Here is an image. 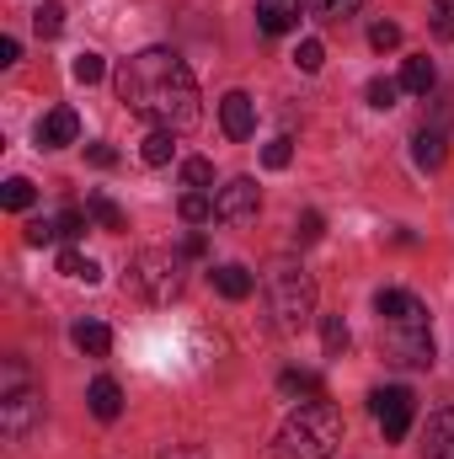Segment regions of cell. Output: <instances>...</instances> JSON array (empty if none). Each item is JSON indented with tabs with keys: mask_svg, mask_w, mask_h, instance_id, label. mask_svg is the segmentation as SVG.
Segmentation results:
<instances>
[{
	"mask_svg": "<svg viewBox=\"0 0 454 459\" xmlns=\"http://www.w3.org/2000/svg\"><path fill=\"white\" fill-rule=\"evenodd\" d=\"M321 337H327V352H347V342H353L347 326H342V316H327L321 321Z\"/></svg>",
	"mask_w": 454,
	"mask_h": 459,
	"instance_id": "cell-33",
	"label": "cell"
},
{
	"mask_svg": "<svg viewBox=\"0 0 454 459\" xmlns=\"http://www.w3.org/2000/svg\"><path fill=\"white\" fill-rule=\"evenodd\" d=\"M294 240H321V214H305V220L294 225Z\"/></svg>",
	"mask_w": 454,
	"mask_h": 459,
	"instance_id": "cell-36",
	"label": "cell"
},
{
	"mask_svg": "<svg viewBox=\"0 0 454 459\" xmlns=\"http://www.w3.org/2000/svg\"><path fill=\"white\" fill-rule=\"evenodd\" d=\"M16 59H22V43H16V38H0V65H5V70H11V65H16Z\"/></svg>",
	"mask_w": 454,
	"mask_h": 459,
	"instance_id": "cell-38",
	"label": "cell"
},
{
	"mask_svg": "<svg viewBox=\"0 0 454 459\" xmlns=\"http://www.w3.org/2000/svg\"><path fill=\"white\" fill-rule=\"evenodd\" d=\"M182 187H193V193H214V160H204V155L182 160Z\"/></svg>",
	"mask_w": 454,
	"mask_h": 459,
	"instance_id": "cell-22",
	"label": "cell"
},
{
	"mask_svg": "<svg viewBox=\"0 0 454 459\" xmlns=\"http://www.w3.org/2000/svg\"><path fill=\"white\" fill-rule=\"evenodd\" d=\"M369 43L385 54V48H396V43H401V27H396V22H374V27H369Z\"/></svg>",
	"mask_w": 454,
	"mask_h": 459,
	"instance_id": "cell-34",
	"label": "cell"
},
{
	"mask_svg": "<svg viewBox=\"0 0 454 459\" xmlns=\"http://www.w3.org/2000/svg\"><path fill=\"white\" fill-rule=\"evenodd\" d=\"M289 160H294V139H289V134H278V139L262 150V166H267V171H284Z\"/></svg>",
	"mask_w": 454,
	"mask_h": 459,
	"instance_id": "cell-30",
	"label": "cell"
},
{
	"mask_svg": "<svg viewBox=\"0 0 454 459\" xmlns=\"http://www.w3.org/2000/svg\"><path fill=\"white\" fill-rule=\"evenodd\" d=\"M401 91H412V97H428V91H433V65H428L423 54H412V59L401 65Z\"/></svg>",
	"mask_w": 454,
	"mask_h": 459,
	"instance_id": "cell-19",
	"label": "cell"
},
{
	"mask_svg": "<svg viewBox=\"0 0 454 459\" xmlns=\"http://www.w3.org/2000/svg\"><path fill=\"white\" fill-rule=\"evenodd\" d=\"M48 240H65L59 214H54V220H32V225H27V246H48Z\"/></svg>",
	"mask_w": 454,
	"mask_h": 459,
	"instance_id": "cell-32",
	"label": "cell"
},
{
	"mask_svg": "<svg viewBox=\"0 0 454 459\" xmlns=\"http://www.w3.org/2000/svg\"><path fill=\"white\" fill-rule=\"evenodd\" d=\"M369 411H374V422L385 428V438H390V444H401V438L412 433V417H417V406H412V390H401V385H390V390H374V395H369Z\"/></svg>",
	"mask_w": 454,
	"mask_h": 459,
	"instance_id": "cell-6",
	"label": "cell"
},
{
	"mask_svg": "<svg viewBox=\"0 0 454 459\" xmlns=\"http://www.w3.org/2000/svg\"><path fill=\"white\" fill-rule=\"evenodd\" d=\"M118 97L128 113H139L155 128H193L198 123V81L171 48H144L118 70Z\"/></svg>",
	"mask_w": 454,
	"mask_h": 459,
	"instance_id": "cell-1",
	"label": "cell"
},
{
	"mask_svg": "<svg viewBox=\"0 0 454 459\" xmlns=\"http://www.w3.org/2000/svg\"><path fill=\"white\" fill-rule=\"evenodd\" d=\"M32 32H38V38H59V32H65V5H54V0L38 5V11H32Z\"/></svg>",
	"mask_w": 454,
	"mask_h": 459,
	"instance_id": "cell-25",
	"label": "cell"
},
{
	"mask_svg": "<svg viewBox=\"0 0 454 459\" xmlns=\"http://www.w3.org/2000/svg\"><path fill=\"white\" fill-rule=\"evenodd\" d=\"M267 305H273V326H278L284 337L305 332L310 316H316V278H310L305 267H278V273L267 278Z\"/></svg>",
	"mask_w": 454,
	"mask_h": 459,
	"instance_id": "cell-4",
	"label": "cell"
},
{
	"mask_svg": "<svg viewBox=\"0 0 454 459\" xmlns=\"http://www.w3.org/2000/svg\"><path fill=\"white\" fill-rule=\"evenodd\" d=\"M161 459H204V449H193V444H171V449H161Z\"/></svg>",
	"mask_w": 454,
	"mask_h": 459,
	"instance_id": "cell-39",
	"label": "cell"
},
{
	"mask_svg": "<svg viewBox=\"0 0 454 459\" xmlns=\"http://www.w3.org/2000/svg\"><path fill=\"white\" fill-rule=\"evenodd\" d=\"M374 310H380V326H428V305L406 289H380Z\"/></svg>",
	"mask_w": 454,
	"mask_h": 459,
	"instance_id": "cell-9",
	"label": "cell"
},
{
	"mask_svg": "<svg viewBox=\"0 0 454 459\" xmlns=\"http://www.w3.org/2000/svg\"><path fill=\"white\" fill-rule=\"evenodd\" d=\"M342 433H347V422H342L337 406H327V401H305V406L278 428V438H273V459H332L342 449Z\"/></svg>",
	"mask_w": 454,
	"mask_h": 459,
	"instance_id": "cell-2",
	"label": "cell"
},
{
	"mask_svg": "<svg viewBox=\"0 0 454 459\" xmlns=\"http://www.w3.org/2000/svg\"><path fill=\"white\" fill-rule=\"evenodd\" d=\"M139 155H144V166H171V155H177V134H171V128H150L144 144H139Z\"/></svg>",
	"mask_w": 454,
	"mask_h": 459,
	"instance_id": "cell-17",
	"label": "cell"
},
{
	"mask_svg": "<svg viewBox=\"0 0 454 459\" xmlns=\"http://www.w3.org/2000/svg\"><path fill=\"white\" fill-rule=\"evenodd\" d=\"M369 108H380V113H390L396 108V97H401V81H369Z\"/></svg>",
	"mask_w": 454,
	"mask_h": 459,
	"instance_id": "cell-29",
	"label": "cell"
},
{
	"mask_svg": "<svg viewBox=\"0 0 454 459\" xmlns=\"http://www.w3.org/2000/svg\"><path fill=\"white\" fill-rule=\"evenodd\" d=\"M86 155H92V166H113V160H118L113 144H86Z\"/></svg>",
	"mask_w": 454,
	"mask_h": 459,
	"instance_id": "cell-37",
	"label": "cell"
},
{
	"mask_svg": "<svg viewBox=\"0 0 454 459\" xmlns=\"http://www.w3.org/2000/svg\"><path fill=\"white\" fill-rule=\"evenodd\" d=\"M220 128H225L230 139H251L257 134V102L246 91H230L225 102H220Z\"/></svg>",
	"mask_w": 454,
	"mask_h": 459,
	"instance_id": "cell-11",
	"label": "cell"
},
{
	"mask_svg": "<svg viewBox=\"0 0 454 459\" xmlns=\"http://www.w3.org/2000/svg\"><path fill=\"white\" fill-rule=\"evenodd\" d=\"M257 209H262V193H257L251 177H230L225 187L214 193V220H225V225H251Z\"/></svg>",
	"mask_w": 454,
	"mask_h": 459,
	"instance_id": "cell-7",
	"label": "cell"
},
{
	"mask_svg": "<svg viewBox=\"0 0 454 459\" xmlns=\"http://www.w3.org/2000/svg\"><path fill=\"white\" fill-rule=\"evenodd\" d=\"M128 283H134L144 299L166 305V299H177V294H182V262H177L171 251H139V256H134V267H128Z\"/></svg>",
	"mask_w": 454,
	"mask_h": 459,
	"instance_id": "cell-5",
	"label": "cell"
},
{
	"mask_svg": "<svg viewBox=\"0 0 454 459\" xmlns=\"http://www.w3.org/2000/svg\"><path fill=\"white\" fill-rule=\"evenodd\" d=\"M59 273H65V278H75V283H97V278H102V267H97L86 251H75V246H65V251H59Z\"/></svg>",
	"mask_w": 454,
	"mask_h": 459,
	"instance_id": "cell-21",
	"label": "cell"
},
{
	"mask_svg": "<svg viewBox=\"0 0 454 459\" xmlns=\"http://www.w3.org/2000/svg\"><path fill=\"white\" fill-rule=\"evenodd\" d=\"M86 214H92L102 230H123V209H118L108 193H92V198H86Z\"/></svg>",
	"mask_w": 454,
	"mask_h": 459,
	"instance_id": "cell-24",
	"label": "cell"
},
{
	"mask_svg": "<svg viewBox=\"0 0 454 459\" xmlns=\"http://www.w3.org/2000/svg\"><path fill=\"white\" fill-rule=\"evenodd\" d=\"M75 134H81V117L70 108H54L38 117V150H65V144H75Z\"/></svg>",
	"mask_w": 454,
	"mask_h": 459,
	"instance_id": "cell-10",
	"label": "cell"
},
{
	"mask_svg": "<svg viewBox=\"0 0 454 459\" xmlns=\"http://www.w3.org/2000/svg\"><path fill=\"white\" fill-rule=\"evenodd\" d=\"M75 347L81 352H92V358H102L108 347H113V332H108V321H97V316H86V321H75Z\"/></svg>",
	"mask_w": 454,
	"mask_h": 459,
	"instance_id": "cell-16",
	"label": "cell"
},
{
	"mask_svg": "<svg viewBox=\"0 0 454 459\" xmlns=\"http://www.w3.org/2000/svg\"><path fill=\"white\" fill-rule=\"evenodd\" d=\"M70 75H75L81 86H97V81L108 75V65H102V54H92V48H86V54H75V65H70Z\"/></svg>",
	"mask_w": 454,
	"mask_h": 459,
	"instance_id": "cell-27",
	"label": "cell"
},
{
	"mask_svg": "<svg viewBox=\"0 0 454 459\" xmlns=\"http://www.w3.org/2000/svg\"><path fill=\"white\" fill-rule=\"evenodd\" d=\"M321 59H327V48H321V43H316V38H305V43H300V48H294V65H300V70H305V75H316V70H321Z\"/></svg>",
	"mask_w": 454,
	"mask_h": 459,
	"instance_id": "cell-31",
	"label": "cell"
},
{
	"mask_svg": "<svg viewBox=\"0 0 454 459\" xmlns=\"http://www.w3.org/2000/svg\"><path fill=\"white\" fill-rule=\"evenodd\" d=\"M428 16H433V32H439V38H454V0H433Z\"/></svg>",
	"mask_w": 454,
	"mask_h": 459,
	"instance_id": "cell-35",
	"label": "cell"
},
{
	"mask_svg": "<svg viewBox=\"0 0 454 459\" xmlns=\"http://www.w3.org/2000/svg\"><path fill=\"white\" fill-rule=\"evenodd\" d=\"M32 198H38V193H32V182H27V177H11V182L0 187V204H5L11 214H22V209H32Z\"/></svg>",
	"mask_w": 454,
	"mask_h": 459,
	"instance_id": "cell-26",
	"label": "cell"
},
{
	"mask_svg": "<svg viewBox=\"0 0 454 459\" xmlns=\"http://www.w3.org/2000/svg\"><path fill=\"white\" fill-rule=\"evenodd\" d=\"M300 5L305 0H257V27L273 32V38H284V32L300 27Z\"/></svg>",
	"mask_w": 454,
	"mask_h": 459,
	"instance_id": "cell-12",
	"label": "cell"
},
{
	"mask_svg": "<svg viewBox=\"0 0 454 459\" xmlns=\"http://www.w3.org/2000/svg\"><path fill=\"white\" fill-rule=\"evenodd\" d=\"M86 401H92V417H102V422H118V411H123V390H118V379H92Z\"/></svg>",
	"mask_w": 454,
	"mask_h": 459,
	"instance_id": "cell-14",
	"label": "cell"
},
{
	"mask_svg": "<svg viewBox=\"0 0 454 459\" xmlns=\"http://www.w3.org/2000/svg\"><path fill=\"white\" fill-rule=\"evenodd\" d=\"M385 358L406 363V368H428L433 363V332L428 326H385Z\"/></svg>",
	"mask_w": 454,
	"mask_h": 459,
	"instance_id": "cell-8",
	"label": "cell"
},
{
	"mask_svg": "<svg viewBox=\"0 0 454 459\" xmlns=\"http://www.w3.org/2000/svg\"><path fill=\"white\" fill-rule=\"evenodd\" d=\"M278 390H284L289 401H300V406H305V401H327V395H321V379L305 374V368H289V374L278 379Z\"/></svg>",
	"mask_w": 454,
	"mask_h": 459,
	"instance_id": "cell-18",
	"label": "cell"
},
{
	"mask_svg": "<svg viewBox=\"0 0 454 459\" xmlns=\"http://www.w3.org/2000/svg\"><path fill=\"white\" fill-rule=\"evenodd\" d=\"M38 422H43V390L27 379L22 358H5V374H0V433L11 444H22Z\"/></svg>",
	"mask_w": 454,
	"mask_h": 459,
	"instance_id": "cell-3",
	"label": "cell"
},
{
	"mask_svg": "<svg viewBox=\"0 0 454 459\" xmlns=\"http://www.w3.org/2000/svg\"><path fill=\"white\" fill-rule=\"evenodd\" d=\"M412 155H417L423 171H439V166H444V134H439V128H423V134L412 139Z\"/></svg>",
	"mask_w": 454,
	"mask_h": 459,
	"instance_id": "cell-20",
	"label": "cell"
},
{
	"mask_svg": "<svg viewBox=\"0 0 454 459\" xmlns=\"http://www.w3.org/2000/svg\"><path fill=\"white\" fill-rule=\"evenodd\" d=\"M423 455H428V459H454V406H450V411H433V417H428Z\"/></svg>",
	"mask_w": 454,
	"mask_h": 459,
	"instance_id": "cell-13",
	"label": "cell"
},
{
	"mask_svg": "<svg viewBox=\"0 0 454 459\" xmlns=\"http://www.w3.org/2000/svg\"><path fill=\"white\" fill-rule=\"evenodd\" d=\"M177 209H182V220H188V225H204V220H214V193H193V187H188Z\"/></svg>",
	"mask_w": 454,
	"mask_h": 459,
	"instance_id": "cell-23",
	"label": "cell"
},
{
	"mask_svg": "<svg viewBox=\"0 0 454 459\" xmlns=\"http://www.w3.org/2000/svg\"><path fill=\"white\" fill-rule=\"evenodd\" d=\"M209 278H214V289H220L225 299H246V294L257 289V278H251V273H246L240 262H225V267H214Z\"/></svg>",
	"mask_w": 454,
	"mask_h": 459,
	"instance_id": "cell-15",
	"label": "cell"
},
{
	"mask_svg": "<svg viewBox=\"0 0 454 459\" xmlns=\"http://www.w3.org/2000/svg\"><path fill=\"white\" fill-rule=\"evenodd\" d=\"M363 0H305V11L310 16H321V22H342V16H353Z\"/></svg>",
	"mask_w": 454,
	"mask_h": 459,
	"instance_id": "cell-28",
	"label": "cell"
}]
</instances>
